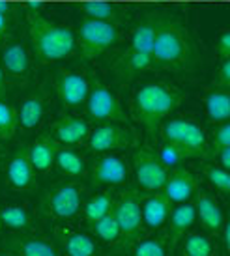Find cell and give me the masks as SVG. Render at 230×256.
Masks as SVG:
<instances>
[{"label": "cell", "instance_id": "cell-6", "mask_svg": "<svg viewBox=\"0 0 230 256\" xmlns=\"http://www.w3.org/2000/svg\"><path fill=\"white\" fill-rule=\"evenodd\" d=\"M84 204V187L77 182H62L42 192L38 210L45 219L64 222L79 215Z\"/></svg>", "mask_w": 230, "mask_h": 256}, {"label": "cell", "instance_id": "cell-4", "mask_svg": "<svg viewBox=\"0 0 230 256\" xmlns=\"http://www.w3.org/2000/svg\"><path fill=\"white\" fill-rule=\"evenodd\" d=\"M159 135L163 142L180 154L184 161L208 156L210 146L206 131L191 118H168L161 124Z\"/></svg>", "mask_w": 230, "mask_h": 256}, {"label": "cell", "instance_id": "cell-37", "mask_svg": "<svg viewBox=\"0 0 230 256\" xmlns=\"http://www.w3.org/2000/svg\"><path fill=\"white\" fill-rule=\"evenodd\" d=\"M217 52H219V56L223 58H230V32L228 30H224L223 34L219 36V43H217Z\"/></svg>", "mask_w": 230, "mask_h": 256}, {"label": "cell", "instance_id": "cell-23", "mask_svg": "<svg viewBox=\"0 0 230 256\" xmlns=\"http://www.w3.org/2000/svg\"><path fill=\"white\" fill-rule=\"evenodd\" d=\"M54 166H56V170L62 176H66V178L79 180L88 176L86 159L80 156L77 150H73L72 146L58 144L56 156H54Z\"/></svg>", "mask_w": 230, "mask_h": 256}, {"label": "cell", "instance_id": "cell-5", "mask_svg": "<svg viewBox=\"0 0 230 256\" xmlns=\"http://www.w3.org/2000/svg\"><path fill=\"white\" fill-rule=\"evenodd\" d=\"M154 40H156V21L146 19L138 22L133 36H131L130 49L124 52V56L116 64V75L122 80H131L138 73L152 68L154 58Z\"/></svg>", "mask_w": 230, "mask_h": 256}, {"label": "cell", "instance_id": "cell-9", "mask_svg": "<svg viewBox=\"0 0 230 256\" xmlns=\"http://www.w3.org/2000/svg\"><path fill=\"white\" fill-rule=\"evenodd\" d=\"M131 168L135 172L137 185L142 191L156 192L165 185L168 168L161 163L158 152L150 146H138L131 156Z\"/></svg>", "mask_w": 230, "mask_h": 256}, {"label": "cell", "instance_id": "cell-44", "mask_svg": "<svg viewBox=\"0 0 230 256\" xmlns=\"http://www.w3.org/2000/svg\"><path fill=\"white\" fill-rule=\"evenodd\" d=\"M0 256H14L12 252H8V250H4V249H0Z\"/></svg>", "mask_w": 230, "mask_h": 256}, {"label": "cell", "instance_id": "cell-14", "mask_svg": "<svg viewBox=\"0 0 230 256\" xmlns=\"http://www.w3.org/2000/svg\"><path fill=\"white\" fill-rule=\"evenodd\" d=\"M52 236L62 256H101L100 243L94 240V236L70 224H54Z\"/></svg>", "mask_w": 230, "mask_h": 256}, {"label": "cell", "instance_id": "cell-17", "mask_svg": "<svg viewBox=\"0 0 230 256\" xmlns=\"http://www.w3.org/2000/svg\"><path fill=\"white\" fill-rule=\"evenodd\" d=\"M196 189H198V184H196L193 172L187 170L182 164H176L172 168H168L165 185L161 191L165 192V196L172 204H182V202L193 198Z\"/></svg>", "mask_w": 230, "mask_h": 256}, {"label": "cell", "instance_id": "cell-18", "mask_svg": "<svg viewBox=\"0 0 230 256\" xmlns=\"http://www.w3.org/2000/svg\"><path fill=\"white\" fill-rule=\"evenodd\" d=\"M196 220V212H194V204L193 202H182L176 208L170 210V215L165 222V238L166 243H168V249L172 252L176 249V245L182 242V238L191 230V226Z\"/></svg>", "mask_w": 230, "mask_h": 256}, {"label": "cell", "instance_id": "cell-33", "mask_svg": "<svg viewBox=\"0 0 230 256\" xmlns=\"http://www.w3.org/2000/svg\"><path fill=\"white\" fill-rule=\"evenodd\" d=\"M17 110L4 96H0V140H12L17 133Z\"/></svg>", "mask_w": 230, "mask_h": 256}, {"label": "cell", "instance_id": "cell-11", "mask_svg": "<svg viewBox=\"0 0 230 256\" xmlns=\"http://www.w3.org/2000/svg\"><path fill=\"white\" fill-rule=\"evenodd\" d=\"M54 92L60 105L70 110H79L84 107L90 92V78L80 72L58 70L54 75Z\"/></svg>", "mask_w": 230, "mask_h": 256}, {"label": "cell", "instance_id": "cell-32", "mask_svg": "<svg viewBox=\"0 0 230 256\" xmlns=\"http://www.w3.org/2000/svg\"><path fill=\"white\" fill-rule=\"evenodd\" d=\"M180 256H214V242L204 234H186Z\"/></svg>", "mask_w": 230, "mask_h": 256}, {"label": "cell", "instance_id": "cell-34", "mask_svg": "<svg viewBox=\"0 0 230 256\" xmlns=\"http://www.w3.org/2000/svg\"><path fill=\"white\" fill-rule=\"evenodd\" d=\"M204 178L208 180V184L216 189L217 192H221L223 196H226L230 192V174L226 168H221L219 164H206L204 166Z\"/></svg>", "mask_w": 230, "mask_h": 256}, {"label": "cell", "instance_id": "cell-3", "mask_svg": "<svg viewBox=\"0 0 230 256\" xmlns=\"http://www.w3.org/2000/svg\"><path fill=\"white\" fill-rule=\"evenodd\" d=\"M28 15V34L30 43L36 58L42 64H50L70 56L77 45L75 34L70 26H62L45 19L42 14Z\"/></svg>", "mask_w": 230, "mask_h": 256}, {"label": "cell", "instance_id": "cell-36", "mask_svg": "<svg viewBox=\"0 0 230 256\" xmlns=\"http://www.w3.org/2000/svg\"><path fill=\"white\" fill-rule=\"evenodd\" d=\"M217 86L221 90H228L230 88V58H224L221 62V68L217 73Z\"/></svg>", "mask_w": 230, "mask_h": 256}, {"label": "cell", "instance_id": "cell-43", "mask_svg": "<svg viewBox=\"0 0 230 256\" xmlns=\"http://www.w3.org/2000/svg\"><path fill=\"white\" fill-rule=\"evenodd\" d=\"M10 2H6V0H0V12H2V14H10Z\"/></svg>", "mask_w": 230, "mask_h": 256}, {"label": "cell", "instance_id": "cell-26", "mask_svg": "<svg viewBox=\"0 0 230 256\" xmlns=\"http://www.w3.org/2000/svg\"><path fill=\"white\" fill-rule=\"evenodd\" d=\"M168 252L170 249H168L165 234H156L124 247L120 256H168Z\"/></svg>", "mask_w": 230, "mask_h": 256}, {"label": "cell", "instance_id": "cell-1", "mask_svg": "<svg viewBox=\"0 0 230 256\" xmlns=\"http://www.w3.org/2000/svg\"><path fill=\"white\" fill-rule=\"evenodd\" d=\"M156 21L154 58L152 68L158 70H189L196 64L193 42L184 24L170 17H159Z\"/></svg>", "mask_w": 230, "mask_h": 256}, {"label": "cell", "instance_id": "cell-2", "mask_svg": "<svg viewBox=\"0 0 230 256\" xmlns=\"http://www.w3.org/2000/svg\"><path fill=\"white\" fill-rule=\"evenodd\" d=\"M184 94L163 82H148L140 86L133 98V114L144 128L152 142L158 140L161 124L178 108Z\"/></svg>", "mask_w": 230, "mask_h": 256}, {"label": "cell", "instance_id": "cell-41", "mask_svg": "<svg viewBox=\"0 0 230 256\" xmlns=\"http://www.w3.org/2000/svg\"><path fill=\"white\" fill-rule=\"evenodd\" d=\"M6 26H8V15L0 12V40L6 34Z\"/></svg>", "mask_w": 230, "mask_h": 256}, {"label": "cell", "instance_id": "cell-28", "mask_svg": "<svg viewBox=\"0 0 230 256\" xmlns=\"http://www.w3.org/2000/svg\"><path fill=\"white\" fill-rule=\"evenodd\" d=\"M2 226L12 234H28L32 232V217L22 206H6L0 210Z\"/></svg>", "mask_w": 230, "mask_h": 256}, {"label": "cell", "instance_id": "cell-15", "mask_svg": "<svg viewBox=\"0 0 230 256\" xmlns=\"http://www.w3.org/2000/svg\"><path fill=\"white\" fill-rule=\"evenodd\" d=\"M0 249L12 252L14 256H62L58 245L42 236L8 234L0 242Z\"/></svg>", "mask_w": 230, "mask_h": 256}, {"label": "cell", "instance_id": "cell-27", "mask_svg": "<svg viewBox=\"0 0 230 256\" xmlns=\"http://www.w3.org/2000/svg\"><path fill=\"white\" fill-rule=\"evenodd\" d=\"M90 230H92L94 238H98V242L110 245V247L122 245V232H120V226H118V220H116L112 210L107 215H103L100 220H96L90 226Z\"/></svg>", "mask_w": 230, "mask_h": 256}, {"label": "cell", "instance_id": "cell-39", "mask_svg": "<svg viewBox=\"0 0 230 256\" xmlns=\"http://www.w3.org/2000/svg\"><path fill=\"white\" fill-rule=\"evenodd\" d=\"M221 236V245H223V256H228V222H224L221 230L217 232Z\"/></svg>", "mask_w": 230, "mask_h": 256}, {"label": "cell", "instance_id": "cell-21", "mask_svg": "<svg viewBox=\"0 0 230 256\" xmlns=\"http://www.w3.org/2000/svg\"><path fill=\"white\" fill-rule=\"evenodd\" d=\"M194 212H196V219L200 220V226L210 234L217 236L221 226L226 222L219 202L204 189L194 191Z\"/></svg>", "mask_w": 230, "mask_h": 256}, {"label": "cell", "instance_id": "cell-35", "mask_svg": "<svg viewBox=\"0 0 230 256\" xmlns=\"http://www.w3.org/2000/svg\"><path fill=\"white\" fill-rule=\"evenodd\" d=\"M230 146V124L228 122H221L217 124L214 129V136H212V150H208V156L216 154L217 150L228 148Z\"/></svg>", "mask_w": 230, "mask_h": 256}, {"label": "cell", "instance_id": "cell-8", "mask_svg": "<svg viewBox=\"0 0 230 256\" xmlns=\"http://www.w3.org/2000/svg\"><path fill=\"white\" fill-rule=\"evenodd\" d=\"M80 47V54L86 60L101 56L107 49H110L118 42V28L114 22L82 19L77 28V38Z\"/></svg>", "mask_w": 230, "mask_h": 256}, {"label": "cell", "instance_id": "cell-42", "mask_svg": "<svg viewBox=\"0 0 230 256\" xmlns=\"http://www.w3.org/2000/svg\"><path fill=\"white\" fill-rule=\"evenodd\" d=\"M4 92H6V73L0 66V96H4Z\"/></svg>", "mask_w": 230, "mask_h": 256}, {"label": "cell", "instance_id": "cell-22", "mask_svg": "<svg viewBox=\"0 0 230 256\" xmlns=\"http://www.w3.org/2000/svg\"><path fill=\"white\" fill-rule=\"evenodd\" d=\"M45 116V96L44 92H34L26 96L17 112V124L24 133H34Z\"/></svg>", "mask_w": 230, "mask_h": 256}, {"label": "cell", "instance_id": "cell-31", "mask_svg": "<svg viewBox=\"0 0 230 256\" xmlns=\"http://www.w3.org/2000/svg\"><path fill=\"white\" fill-rule=\"evenodd\" d=\"M79 12L84 15V19H96V21L114 22L120 19V10L110 4V2H98V0H88L79 6Z\"/></svg>", "mask_w": 230, "mask_h": 256}, {"label": "cell", "instance_id": "cell-20", "mask_svg": "<svg viewBox=\"0 0 230 256\" xmlns=\"http://www.w3.org/2000/svg\"><path fill=\"white\" fill-rule=\"evenodd\" d=\"M172 210V202L166 198L163 191L152 192L150 196L140 200V214H142V228L150 232H158L165 226L166 219Z\"/></svg>", "mask_w": 230, "mask_h": 256}, {"label": "cell", "instance_id": "cell-30", "mask_svg": "<svg viewBox=\"0 0 230 256\" xmlns=\"http://www.w3.org/2000/svg\"><path fill=\"white\" fill-rule=\"evenodd\" d=\"M112 200H114V192L105 191L98 194V196H92L86 204H82V219L88 226H92L96 220H100L103 215H107L110 210H112Z\"/></svg>", "mask_w": 230, "mask_h": 256}, {"label": "cell", "instance_id": "cell-24", "mask_svg": "<svg viewBox=\"0 0 230 256\" xmlns=\"http://www.w3.org/2000/svg\"><path fill=\"white\" fill-rule=\"evenodd\" d=\"M58 142L50 135L38 136L32 144H28V156L30 163L34 170L40 174H47L54 166V156H56Z\"/></svg>", "mask_w": 230, "mask_h": 256}, {"label": "cell", "instance_id": "cell-13", "mask_svg": "<svg viewBox=\"0 0 230 256\" xmlns=\"http://www.w3.org/2000/svg\"><path fill=\"white\" fill-rule=\"evenodd\" d=\"M131 166L120 156L100 154L90 168V180L94 187H124L130 184Z\"/></svg>", "mask_w": 230, "mask_h": 256}, {"label": "cell", "instance_id": "cell-46", "mask_svg": "<svg viewBox=\"0 0 230 256\" xmlns=\"http://www.w3.org/2000/svg\"><path fill=\"white\" fill-rule=\"evenodd\" d=\"M0 228H2V217H0Z\"/></svg>", "mask_w": 230, "mask_h": 256}, {"label": "cell", "instance_id": "cell-38", "mask_svg": "<svg viewBox=\"0 0 230 256\" xmlns=\"http://www.w3.org/2000/svg\"><path fill=\"white\" fill-rule=\"evenodd\" d=\"M210 157H214L217 163H219V166H221V168H226V170L230 168V146H228V148L217 150L216 154H212Z\"/></svg>", "mask_w": 230, "mask_h": 256}, {"label": "cell", "instance_id": "cell-19", "mask_svg": "<svg viewBox=\"0 0 230 256\" xmlns=\"http://www.w3.org/2000/svg\"><path fill=\"white\" fill-rule=\"evenodd\" d=\"M90 124L79 116H62L50 126V136L62 146L82 144L90 135Z\"/></svg>", "mask_w": 230, "mask_h": 256}, {"label": "cell", "instance_id": "cell-12", "mask_svg": "<svg viewBox=\"0 0 230 256\" xmlns=\"http://www.w3.org/2000/svg\"><path fill=\"white\" fill-rule=\"evenodd\" d=\"M88 150L92 154H108L128 150L133 144V131L118 122H105L90 131L86 138Z\"/></svg>", "mask_w": 230, "mask_h": 256}, {"label": "cell", "instance_id": "cell-10", "mask_svg": "<svg viewBox=\"0 0 230 256\" xmlns=\"http://www.w3.org/2000/svg\"><path fill=\"white\" fill-rule=\"evenodd\" d=\"M84 107H86L88 116L98 124H105V122L126 124L128 120L116 94L96 77L90 78V92H88Z\"/></svg>", "mask_w": 230, "mask_h": 256}, {"label": "cell", "instance_id": "cell-40", "mask_svg": "<svg viewBox=\"0 0 230 256\" xmlns=\"http://www.w3.org/2000/svg\"><path fill=\"white\" fill-rule=\"evenodd\" d=\"M44 10V2L42 0H28L26 2V14H40Z\"/></svg>", "mask_w": 230, "mask_h": 256}, {"label": "cell", "instance_id": "cell-16", "mask_svg": "<svg viewBox=\"0 0 230 256\" xmlns=\"http://www.w3.org/2000/svg\"><path fill=\"white\" fill-rule=\"evenodd\" d=\"M6 180L10 187L15 189V191H34V187H36V170H34V166L30 163L28 144L17 146L15 152L12 154L10 161H8Z\"/></svg>", "mask_w": 230, "mask_h": 256}, {"label": "cell", "instance_id": "cell-29", "mask_svg": "<svg viewBox=\"0 0 230 256\" xmlns=\"http://www.w3.org/2000/svg\"><path fill=\"white\" fill-rule=\"evenodd\" d=\"M206 105V114H208L210 122L214 124H221V122H228L230 118V94L228 90H212L204 100Z\"/></svg>", "mask_w": 230, "mask_h": 256}, {"label": "cell", "instance_id": "cell-25", "mask_svg": "<svg viewBox=\"0 0 230 256\" xmlns=\"http://www.w3.org/2000/svg\"><path fill=\"white\" fill-rule=\"evenodd\" d=\"M2 70L4 73L12 75V77H24L28 73L30 68V60H28V52L22 47V43L19 42H10L2 49Z\"/></svg>", "mask_w": 230, "mask_h": 256}, {"label": "cell", "instance_id": "cell-45", "mask_svg": "<svg viewBox=\"0 0 230 256\" xmlns=\"http://www.w3.org/2000/svg\"><path fill=\"white\" fill-rule=\"evenodd\" d=\"M2 154H4V146H2V140H0V157H2Z\"/></svg>", "mask_w": 230, "mask_h": 256}, {"label": "cell", "instance_id": "cell-7", "mask_svg": "<svg viewBox=\"0 0 230 256\" xmlns=\"http://www.w3.org/2000/svg\"><path fill=\"white\" fill-rule=\"evenodd\" d=\"M140 200L137 189H124L114 192L112 200V214H114L118 226L122 232V245L120 249L140 240L142 236V214H140Z\"/></svg>", "mask_w": 230, "mask_h": 256}]
</instances>
